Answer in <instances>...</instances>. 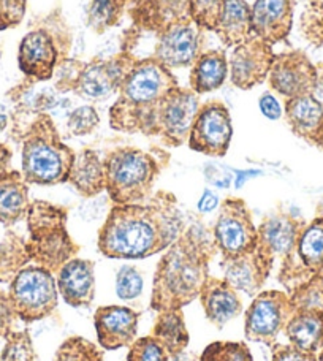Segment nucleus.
I'll return each mask as SVG.
<instances>
[{
    "mask_svg": "<svg viewBox=\"0 0 323 361\" xmlns=\"http://www.w3.org/2000/svg\"><path fill=\"white\" fill-rule=\"evenodd\" d=\"M35 349L29 331H13L5 339L0 361H35Z\"/></svg>",
    "mask_w": 323,
    "mask_h": 361,
    "instance_id": "obj_37",
    "label": "nucleus"
},
{
    "mask_svg": "<svg viewBox=\"0 0 323 361\" xmlns=\"http://www.w3.org/2000/svg\"><path fill=\"white\" fill-rule=\"evenodd\" d=\"M183 231L176 197L160 190L147 203L113 204L97 246L108 259L141 260L164 252Z\"/></svg>",
    "mask_w": 323,
    "mask_h": 361,
    "instance_id": "obj_1",
    "label": "nucleus"
},
{
    "mask_svg": "<svg viewBox=\"0 0 323 361\" xmlns=\"http://www.w3.org/2000/svg\"><path fill=\"white\" fill-rule=\"evenodd\" d=\"M205 32L192 19L174 24L157 35L156 49L151 57L170 70L192 67L205 51Z\"/></svg>",
    "mask_w": 323,
    "mask_h": 361,
    "instance_id": "obj_16",
    "label": "nucleus"
},
{
    "mask_svg": "<svg viewBox=\"0 0 323 361\" xmlns=\"http://www.w3.org/2000/svg\"><path fill=\"white\" fill-rule=\"evenodd\" d=\"M57 292L68 306L89 307L95 300V263L75 257L57 273Z\"/></svg>",
    "mask_w": 323,
    "mask_h": 361,
    "instance_id": "obj_24",
    "label": "nucleus"
},
{
    "mask_svg": "<svg viewBox=\"0 0 323 361\" xmlns=\"http://www.w3.org/2000/svg\"><path fill=\"white\" fill-rule=\"evenodd\" d=\"M221 268L224 279L231 287L238 292L255 296L262 292L274 265L255 247L250 252L233 257V259H222Z\"/></svg>",
    "mask_w": 323,
    "mask_h": 361,
    "instance_id": "obj_21",
    "label": "nucleus"
},
{
    "mask_svg": "<svg viewBox=\"0 0 323 361\" xmlns=\"http://www.w3.org/2000/svg\"><path fill=\"white\" fill-rule=\"evenodd\" d=\"M323 274V217L315 216L301 230L293 254L281 262L277 279L292 293L311 277Z\"/></svg>",
    "mask_w": 323,
    "mask_h": 361,
    "instance_id": "obj_11",
    "label": "nucleus"
},
{
    "mask_svg": "<svg viewBox=\"0 0 323 361\" xmlns=\"http://www.w3.org/2000/svg\"><path fill=\"white\" fill-rule=\"evenodd\" d=\"M293 314L295 307L287 292L264 290L254 296L244 314V336L252 343L273 347Z\"/></svg>",
    "mask_w": 323,
    "mask_h": 361,
    "instance_id": "obj_10",
    "label": "nucleus"
},
{
    "mask_svg": "<svg viewBox=\"0 0 323 361\" xmlns=\"http://www.w3.org/2000/svg\"><path fill=\"white\" fill-rule=\"evenodd\" d=\"M128 0H90L86 23L95 34H105L108 29L121 23Z\"/></svg>",
    "mask_w": 323,
    "mask_h": 361,
    "instance_id": "obj_33",
    "label": "nucleus"
},
{
    "mask_svg": "<svg viewBox=\"0 0 323 361\" xmlns=\"http://www.w3.org/2000/svg\"><path fill=\"white\" fill-rule=\"evenodd\" d=\"M200 361H254V357L244 343L217 341L206 347Z\"/></svg>",
    "mask_w": 323,
    "mask_h": 361,
    "instance_id": "obj_36",
    "label": "nucleus"
},
{
    "mask_svg": "<svg viewBox=\"0 0 323 361\" xmlns=\"http://www.w3.org/2000/svg\"><path fill=\"white\" fill-rule=\"evenodd\" d=\"M68 183L84 198H94L106 190L105 164L94 149L76 152L75 162L70 170Z\"/></svg>",
    "mask_w": 323,
    "mask_h": 361,
    "instance_id": "obj_27",
    "label": "nucleus"
},
{
    "mask_svg": "<svg viewBox=\"0 0 323 361\" xmlns=\"http://www.w3.org/2000/svg\"><path fill=\"white\" fill-rule=\"evenodd\" d=\"M257 175H260V171L258 170H245V171H238L236 175V180H235V187L236 189H241V187L244 185L245 180H248L249 178H254Z\"/></svg>",
    "mask_w": 323,
    "mask_h": 361,
    "instance_id": "obj_49",
    "label": "nucleus"
},
{
    "mask_svg": "<svg viewBox=\"0 0 323 361\" xmlns=\"http://www.w3.org/2000/svg\"><path fill=\"white\" fill-rule=\"evenodd\" d=\"M18 320L19 317L10 300L8 292L0 290V339H6L15 331V325Z\"/></svg>",
    "mask_w": 323,
    "mask_h": 361,
    "instance_id": "obj_44",
    "label": "nucleus"
},
{
    "mask_svg": "<svg viewBox=\"0 0 323 361\" xmlns=\"http://www.w3.org/2000/svg\"><path fill=\"white\" fill-rule=\"evenodd\" d=\"M217 206H219V197L212 190L206 189L198 202V211L203 212V214H208V212L214 211Z\"/></svg>",
    "mask_w": 323,
    "mask_h": 361,
    "instance_id": "obj_47",
    "label": "nucleus"
},
{
    "mask_svg": "<svg viewBox=\"0 0 323 361\" xmlns=\"http://www.w3.org/2000/svg\"><path fill=\"white\" fill-rule=\"evenodd\" d=\"M53 361H103V350L86 338L70 336L56 350Z\"/></svg>",
    "mask_w": 323,
    "mask_h": 361,
    "instance_id": "obj_34",
    "label": "nucleus"
},
{
    "mask_svg": "<svg viewBox=\"0 0 323 361\" xmlns=\"http://www.w3.org/2000/svg\"><path fill=\"white\" fill-rule=\"evenodd\" d=\"M315 214H317V216H322V217H323V198L320 200L319 204H317V211H315Z\"/></svg>",
    "mask_w": 323,
    "mask_h": 361,
    "instance_id": "obj_52",
    "label": "nucleus"
},
{
    "mask_svg": "<svg viewBox=\"0 0 323 361\" xmlns=\"http://www.w3.org/2000/svg\"><path fill=\"white\" fill-rule=\"evenodd\" d=\"M162 157L154 152L122 146L109 151L103 164L106 175V193L113 204L145 203L160 175Z\"/></svg>",
    "mask_w": 323,
    "mask_h": 361,
    "instance_id": "obj_7",
    "label": "nucleus"
},
{
    "mask_svg": "<svg viewBox=\"0 0 323 361\" xmlns=\"http://www.w3.org/2000/svg\"><path fill=\"white\" fill-rule=\"evenodd\" d=\"M225 0H190V19L206 32H212Z\"/></svg>",
    "mask_w": 323,
    "mask_h": 361,
    "instance_id": "obj_38",
    "label": "nucleus"
},
{
    "mask_svg": "<svg viewBox=\"0 0 323 361\" xmlns=\"http://www.w3.org/2000/svg\"><path fill=\"white\" fill-rule=\"evenodd\" d=\"M28 249L34 265L57 274L67 262L80 252L67 230L68 211L48 202H32L28 209Z\"/></svg>",
    "mask_w": 323,
    "mask_h": 361,
    "instance_id": "obj_5",
    "label": "nucleus"
},
{
    "mask_svg": "<svg viewBox=\"0 0 323 361\" xmlns=\"http://www.w3.org/2000/svg\"><path fill=\"white\" fill-rule=\"evenodd\" d=\"M309 4V6H322L323 5V0H306Z\"/></svg>",
    "mask_w": 323,
    "mask_h": 361,
    "instance_id": "obj_51",
    "label": "nucleus"
},
{
    "mask_svg": "<svg viewBox=\"0 0 323 361\" xmlns=\"http://www.w3.org/2000/svg\"><path fill=\"white\" fill-rule=\"evenodd\" d=\"M228 78V57L224 49H205L193 62L189 89L198 95L221 89Z\"/></svg>",
    "mask_w": 323,
    "mask_h": 361,
    "instance_id": "obj_26",
    "label": "nucleus"
},
{
    "mask_svg": "<svg viewBox=\"0 0 323 361\" xmlns=\"http://www.w3.org/2000/svg\"><path fill=\"white\" fill-rule=\"evenodd\" d=\"M198 300L202 302L206 319L219 330H222L243 312L240 293L224 277L219 279V277L209 276L200 292Z\"/></svg>",
    "mask_w": 323,
    "mask_h": 361,
    "instance_id": "obj_25",
    "label": "nucleus"
},
{
    "mask_svg": "<svg viewBox=\"0 0 323 361\" xmlns=\"http://www.w3.org/2000/svg\"><path fill=\"white\" fill-rule=\"evenodd\" d=\"M133 29L162 34L171 25L190 21V0H133Z\"/></svg>",
    "mask_w": 323,
    "mask_h": 361,
    "instance_id": "obj_22",
    "label": "nucleus"
},
{
    "mask_svg": "<svg viewBox=\"0 0 323 361\" xmlns=\"http://www.w3.org/2000/svg\"><path fill=\"white\" fill-rule=\"evenodd\" d=\"M284 116L295 137L323 152V102L314 94L284 103Z\"/></svg>",
    "mask_w": 323,
    "mask_h": 361,
    "instance_id": "obj_23",
    "label": "nucleus"
},
{
    "mask_svg": "<svg viewBox=\"0 0 323 361\" xmlns=\"http://www.w3.org/2000/svg\"><path fill=\"white\" fill-rule=\"evenodd\" d=\"M137 61L130 48H122L109 59H67L54 73L56 89L62 94L73 92L84 100L103 102L119 92Z\"/></svg>",
    "mask_w": 323,
    "mask_h": 361,
    "instance_id": "obj_6",
    "label": "nucleus"
},
{
    "mask_svg": "<svg viewBox=\"0 0 323 361\" xmlns=\"http://www.w3.org/2000/svg\"><path fill=\"white\" fill-rule=\"evenodd\" d=\"M231 138L233 124L227 105L219 100L202 103L187 140L190 149L208 157H225Z\"/></svg>",
    "mask_w": 323,
    "mask_h": 361,
    "instance_id": "obj_13",
    "label": "nucleus"
},
{
    "mask_svg": "<svg viewBox=\"0 0 323 361\" xmlns=\"http://www.w3.org/2000/svg\"><path fill=\"white\" fill-rule=\"evenodd\" d=\"M178 86L170 68L152 57L138 59L109 108V127L122 133L157 137V114L168 90Z\"/></svg>",
    "mask_w": 323,
    "mask_h": 361,
    "instance_id": "obj_3",
    "label": "nucleus"
},
{
    "mask_svg": "<svg viewBox=\"0 0 323 361\" xmlns=\"http://www.w3.org/2000/svg\"><path fill=\"white\" fill-rule=\"evenodd\" d=\"M258 106H260L262 114L264 116V118H268L269 121L281 119L284 114L282 105L273 94H268V92L263 94L260 97V100H258Z\"/></svg>",
    "mask_w": 323,
    "mask_h": 361,
    "instance_id": "obj_46",
    "label": "nucleus"
},
{
    "mask_svg": "<svg viewBox=\"0 0 323 361\" xmlns=\"http://www.w3.org/2000/svg\"><path fill=\"white\" fill-rule=\"evenodd\" d=\"M212 238L222 259H233L257 247V227L244 200L227 198L222 202Z\"/></svg>",
    "mask_w": 323,
    "mask_h": 361,
    "instance_id": "obj_12",
    "label": "nucleus"
},
{
    "mask_svg": "<svg viewBox=\"0 0 323 361\" xmlns=\"http://www.w3.org/2000/svg\"><path fill=\"white\" fill-rule=\"evenodd\" d=\"M6 126H8V118L5 114H0V132H4Z\"/></svg>",
    "mask_w": 323,
    "mask_h": 361,
    "instance_id": "obj_50",
    "label": "nucleus"
},
{
    "mask_svg": "<svg viewBox=\"0 0 323 361\" xmlns=\"http://www.w3.org/2000/svg\"><path fill=\"white\" fill-rule=\"evenodd\" d=\"M274 56L273 44L250 35L248 40L235 47L228 57V78L231 85L241 90L262 85L268 78Z\"/></svg>",
    "mask_w": 323,
    "mask_h": 361,
    "instance_id": "obj_17",
    "label": "nucleus"
},
{
    "mask_svg": "<svg viewBox=\"0 0 323 361\" xmlns=\"http://www.w3.org/2000/svg\"><path fill=\"white\" fill-rule=\"evenodd\" d=\"M305 225V219L290 212L277 211L268 214L257 227V249L273 265L276 260H286L293 254Z\"/></svg>",
    "mask_w": 323,
    "mask_h": 361,
    "instance_id": "obj_18",
    "label": "nucleus"
},
{
    "mask_svg": "<svg viewBox=\"0 0 323 361\" xmlns=\"http://www.w3.org/2000/svg\"><path fill=\"white\" fill-rule=\"evenodd\" d=\"M21 173L28 184L57 185L68 183L76 152L63 143L53 118L38 113L21 133Z\"/></svg>",
    "mask_w": 323,
    "mask_h": 361,
    "instance_id": "obj_4",
    "label": "nucleus"
},
{
    "mask_svg": "<svg viewBox=\"0 0 323 361\" xmlns=\"http://www.w3.org/2000/svg\"><path fill=\"white\" fill-rule=\"evenodd\" d=\"M140 314L127 306H102L94 314L97 341L103 350L128 347L138 334Z\"/></svg>",
    "mask_w": 323,
    "mask_h": 361,
    "instance_id": "obj_19",
    "label": "nucleus"
},
{
    "mask_svg": "<svg viewBox=\"0 0 323 361\" xmlns=\"http://www.w3.org/2000/svg\"><path fill=\"white\" fill-rule=\"evenodd\" d=\"M212 32L227 48H235L248 40L252 35L250 5L245 0H225Z\"/></svg>",
    "mask_w": 323,
    "mask_h": 361,
    "instance_id": "obj_28",
    "label": "nucleus"
},
{
    "mask_svg": "<svg viewBox=\"0 0 323 361\" xmlns=\"http://www.w3.org/2000/svg\"><path fill=\"white\" fill-rule=\"evenodd\" d=\"M29 184L21 171L8 170L0 176V224L15 225L28 214Z\"/></svg>",
    "mask_w": 323,
    "mask_h": 361,
    "instance_id": "obj_29",
    "label": "nucleus"
},
{
    "mask_svg": "<svg viewBox=\"0 0 323 361\" xmlns=\"http://www.w3.org/2000/svg\"><path fill=\"white\" fill-rule=\"evenodd\" d=\"M151 336L165 347L168 355L174 361L183 357L190 343L183 309L159 312Z\"/></svg>",
    "mask_w": 323,
    "mask_h": 361,
    "instance_id": "obj_31",
    "label": "nucleus"
},
{
    "mask_svg": "<svg viewBox=\"0 0 323 361\" xmlns=\"http://www.w3.org/2000/svg\"><path fill=\"white\" fill-rule=\"evenodd\" d=\"M11 157H13L11 151L5 145L0 143V176L10 170Z\"/></svg>",
    "mask_w": 323,
    "mask_h": 361,
    "instance_id": "obj_48",
    "label": "nucleus"
},
{
    "mask_svg": "<svg viewBox=\"0 0 323 361\" xmlns=\"http://www.w3.org/2000/svg\"><path fill=\"white\" fill-rule=\"evenodd\" d=\"M143 276L132 265L121 267L116 274V293L121 300L130 301L138 298L143 292Z\"/></svg>",
    "mask_w": 323,
    "mask_h": 361,
    "instance_id": "obj_40",
    "label": "nucleus"
},
{
    "mask_svg": "<svg viewBox=\"0 0 323 361\" xmlns=\"http://www.w3.org/2000/svg\"><path fill=\"white\" fill-rule=\"evenodd\" d=\"M322 85H323V75H322Z\"/></svg>",
    "mask_w": 323,
    "mask_h": 361,
    "instance_id": "obj_53",
    "label": "nucleus"
},
{
    "mask_svg": "<svg viewBox=\"0 0 323 361\" xmlns=\"http://www.w3.org/2000/svg\"><path fill=\"white\" fill-rule=\"evenodd\" d=\"M300 30L312 47H323V5L307 6L301 15Z\"/></svg>",
    "mask_w": 323,
    "mask_h": 361,
    "instance_id": "obj_42",
    "label": "nucleus"
},
{
    "mask_svg": "<svg viewBox=\"0 0 323 361\" xmlns=\"http://www.w3.org/2000/svg\"><path fill=\"white\" fill-rule=\"evenodd\" d=\"M267 81L277 95L290 100L315 94L320 75L305 51L292 49L274 56Z\"/></svg>",
    "mask_w": 323,
    "mask_h": 361,
    "instance_id": "obj_14",
    "label": "nucleus"
},
{
    "mask_svg": "<svg viewBox=\"0 0 323 361\" xmlns=\"http://www.w3.org/2000/svg\"><path fill=\"white\" fill-rule=\"evenodd\" d=\"M295 312L323 311V276L317 274L288 293Z\"/></svg>",
    "mask_w": 323,
    "mask_h": 361,
    "instance_id": "obj_35",
    "label": "nucleus"
},
{
    "mask_svg": "<svg viewBox=\"0 0 323 361\" xmlns=\"http://www.w3.org/2000/svg\"><path fill=\"white\" fill-rule=\"evenodd\" d=\"M200 105V95L189 87L176 86L168 90L157 114V138L162 143L168 147L185 145Z\"/></svg>",
    "mask_w": 323,
    "mask_h": 361,
    "instance_id": "obj_15",
    "label": "nucleus"
},
{
    "mask_svg": "<svg viewBox=\"0 0 323 361\" xmlns=\"http://www.w3.org/2000/svg\"><path fill=\"white\" fill-rule=\"evenodd\" d=\"M214 238L203 225H192L165 250L152 281L151 309L164 312L183 309L198 300L209 277V262L216 255Z\"/></svg>",
    "mask_w": 323,
    "mask_h": 361,
    "instance_id": "obj_2",
    "label": "nucleus"
},
{
    "mask_svg": "<svg viewBox=\"0 0 323 361\" xmlns=\"http://www.w3.org/2000/svg\"><path fill=\"white\" fill-rule=\"evenodd\" d=\"M295 0H255L250 6L252 35L269 44L286 42L293 27Z\"/></svg>",
    "mask_w": 323,
    "mask_h": 361,
    "instance_id": "obj_20",
    "label": "nucleus"
},
{
    "mask_svg": "<svg viewBox=\"0 0 323 361\" xmlns=\"http://www.w3.org/2000/svg\"><path fill=\"white\" fill-rule=\"evenodd\" d=\"M25 15V0H0V30L15 27Z\"/></svg>",
    "mask_w": 323,
    "mask_h": 361,
    "instance_id": "obj_43",
    "label": "nucleus"
},
{
    "mask_svg": "<svg viewBox=\"0 0 323 361\" xmlns=\"http://www.w3.org/2000/svg\"><path fill=\"white\" fill-rule=\"evenodd\" d=\"M8 295L19 320L24 324L49 317L59 302L54 274L38 265H28L19 271L10 282Z\"/></svg>",
    "mask_w": 323,
    "mask_h": 361,
    "instance_id": "obj_9",
    "label": "nucleus"
},
{
    "mask_svg": "<svg viewBox=\"0 0 323 361\" xmlns=\"http://www.w3.org/2000/svg\"><path fill=\"white\" fill-rule=\"evenodd\" d=\"M271 350H273V353H271V361H323L317 355L303 352L290 344H276L271 347Z\"/></svg>",
    "mask_w": 323,
    "mask_h": 361,
    "instance_id": "obj_45",
    "label": "nucleus"
},
{
    "mask_svg": "<svg viewBox=\"0 0 323 361\" xmlns=\"http://www.w3.org/2000/svg\"><path fill=\"white\" fill-rule=\"evenodd\" d=\"M72 40V32L66 23H62L59 13L51 15L47 23L23 37L18 63L29 85L54 78L56 70L68 59Z\"/></svg>",
    "mask_w": 323,
    "mask_h": 361,
    "instance_id": "obj_8",
    "label": "nucleus"
},
{
    "mask_svg": "<svg viewBox=\"0 0 323 361\" xmlns=\"http://www.w3.org/2000/svg\"><path fill=\"white\" fill-rule=\"evenodd\" d=\"M322 276H323V274H322Z\"/></svg>",
    "mask_w": 323,
    "mask_h": 361,
    "instance_id": "obj_54",
    "label": "nucleus"
},
{
    "mask_svg": "<svg viewBox=\"0 0 323 361\" xmlns=\"http://www.w3.org/2000/svg\"><path fill=\"white\" fill-rule=\"evenodd\" d=\"M100 126V116L92 105H83L75 108L68 114L67 128L75 137H86Z\"/></svg>",
    "mask_w": 323,
    "mask_h": 361,
    "instance_id": "obj_41",
    "label": "nucleus"
},
{
    "mask_svg": "<svg viewBox=\"0 0 323 361\" xmlns=\"http://www.w3.org/2000/svg\"><path fill=\"white\" fill-rule=\"evenodd\" d=\"M284 333L290 345L323 360V311L295 312Z\"/></svg>",
    "mask_w": 323,
    "mask_h": 361,
    "instance_id": "obj_30",
    "label": "nucleus"
},
{
    "mask_svg": "<svg viewBox=\"0 0 323 361\" xmlns=\"http://www.w3.org/2000/svg\"><path fill=\"white\" fill-rule=\"evenodd\" d=\"M170 355L157 339L152 336L137 338L128 345L127 361H168Z\"/></svg>",
    "mask_w": 323,
    "mask_h": 361,
    "instance_id": "obj_39",
    "label": "nucleus"
},
{
    "mask_svg": "<svg viewBox=\"0 0 323 361\" xmlns=\"http://www.w3.org/2000/svg\"><path fill=\"white\" fill-rule=\"evenodd\" d=\"M30 263L28 241L16 233H6L0 241V283H10Z\"/></svg>",
    "mask_w": 323,
    "mask_h": 361,
    "instance_id": "obj_32",
    "label": "nucleus"
}]
</instances>
